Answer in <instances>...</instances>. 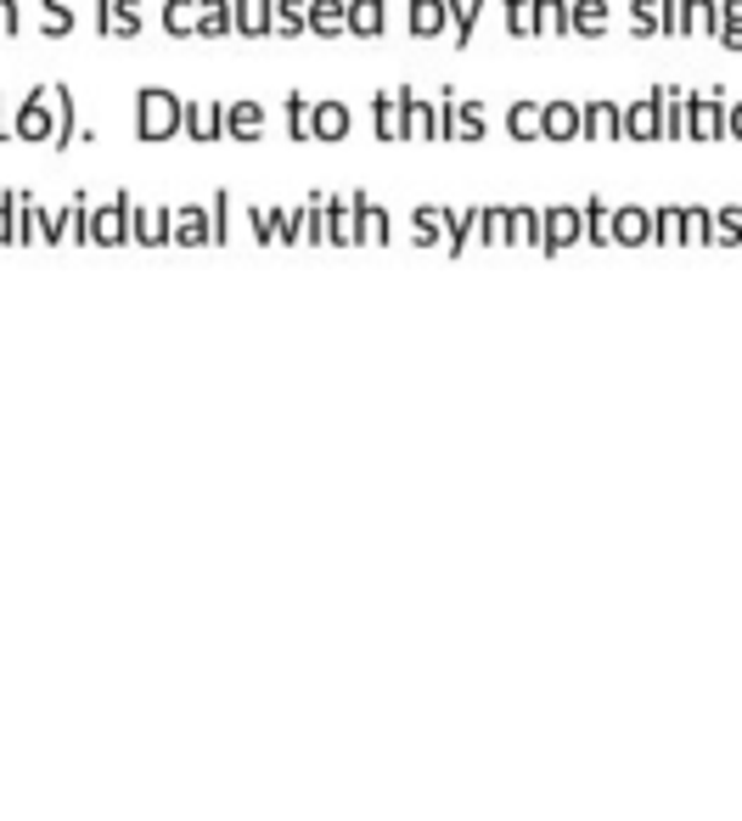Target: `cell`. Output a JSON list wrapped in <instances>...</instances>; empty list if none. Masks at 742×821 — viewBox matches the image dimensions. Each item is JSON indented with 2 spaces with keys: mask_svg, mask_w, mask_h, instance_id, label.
<instances>
[{
  "mask_svg": "<svg viewBox=\"0 0 742 821\" xmlns=\"http://www.w3.org/2000/svg\"><path fill=\"white\" fill-rule=\"evenodd\" d=\"M186 130V102L174 97V90H163V84H147V90H136V136L141 141H174Z\"/></svg>",
  "mask_w": 742,
  "mask_h": 821,
  "instance_id": "1",
  "label": "cell"
},
{
  "mask_svg": "<svg viewBox=\"0 0 742 821\" xmlns=\"http://www.w3.org/2000/svg\"><path fill=\"white\" fill-rule=\"evenodd\" d=\"M12 141H23V147H51V141H57V102H51V84H34L23 102H12Z\"/></svg>",
  "mask_w": 742,
  "mask_h": 821,
  "instance_id": "2",
  "label": "cell"
},
{
  "mask_svg": "<svg viewBox=\"0 0 742 821\" xmlns=\"http://www.w3.org/2000/svg\"><path fill=\"white\" fill-rule=\"evenodd\" d=\"M90 242L97 248H124L130 242V198H108L102 209H90Z\"/></svg>",
  "mask_w": 742,
  "mask_h": 821,
  "instance_id": "3",
  "label": "cell"
},
{
  "mask_svg": "<svg viewBox=\"0 0 742 821\" xmlns=\"http://www.w3.org/2000/svg\"><path fill=\"white\" fill-rule=\"evenodd\" d=\"M574 242H585V214H580L574 203L545 209V237H540V253H569Z\"/></svg>",
  "mask_w": 742,
  "mask_h": 821,
  "instance_id": "4",
  "label": "cell"
},
{
  "mask_svg": "<svg viewBox=\"0 0 742 821\" xmlns=\"http://www.w3.org/2000/svg\"><path fill=\"white\" fill-rule=\"evenodd\" d=\"M169 242H180V248H209V242H214V214H209L203 203L169 209Z\"/></svg>",
  "mask_w": 742,
  "mask_h": 821,
  "instance_id": "5",
  "label": "cell"
},
{
  "mask_svg": "<svg viewBox=\"0 0 742 821\" xmlns=\"http://www.w3.org/2000/svg\"><path fill=\"white\" fill-rule=\"evenodd\" d=\"M624 141H635V147L664 141V108H659L653 90H646L641 102H624Z\"/></svg>",
  "mask_w": 742,
  "mask_h": 821,
  "instance_id": "6",
  "label": "cell"
},
{
  "mask_svg": "<svg viewBox=\"0 0 742 821\" xmlns=\"http://www.w3.org/2000/svg\"><path fill=\"white\" fill-rule=\"evenodd\" d=\"M349 203H354V237H360V248L394 242V214L383 203H371L365 192H349Z\"/></svg>",
  "mask_w": 742,
  "mask_h": 821,
  "instance_id": "7",
  "label": "cell"
},
{
  "mask_svg": "<svg viewBox=\"0 0 742 821\" xmlns=\"http://www.w3.org/2000/svg\"><path fill=\"white\" fill-rule=\"evenodd\" d=\"M400 141H444V130H439V108L422 97L417 84H405V119H400Z\"/></svg>",
  "mask_w": 742,
  "mask_h": 821,
  "instance_id": "8",
  "label": "cell"
},
{
  "mask_svg": "<svg viewBox=\"0 0 742 821\" xmlns=\"http://www.w3.org/2000/svg\"><path fill=\"white\" fill-rule=\"evenodd\" d=\"M725 90H692V141H725Z\"/></svg>",
  "mask_w": 742,
  "mask_h": 821,
  "instance_id": "9",
  "label": "cell"
},
{
  "mask_svg": "<svg viewBox=\"0 0 742 821\" xmlns=\"http://www.w3.org/2000/svg\"><path fill=\"white\" fill-rule=\"evenodd\" d=\"M264 130H270L264 102H225V141H237V147H259Z\"/></svg>",
  "mask_w": 742,
  "mask_h": 821,
  "instance_id": "10",
  "label": "cell"
},
{
  "mask_svg": "<svg viewBox=\"0 0 742 821\" xmlns=\"http://www.w3.org/2000/svg\"><path fill=\"white\" fill-rule=\"evenodd\" d=\"M653 97L664 108V141H692V90L681 84H653Z\"/></svg>",
  "mask_w": 742,
  "mask_h": 821,
  "instance_id": "11",
  "label": "cell"
},
{
  "mask_svg": "<svg viewBox=\"0 0 742 821\" xmlns=\"http://www.w3.org/2000/svg\"><path fill=\"white\" fill-rule=\"evenodd\" d=\"M349 130H354V113H349V102H315V113H310V141L315 147H338V141H349Z\"/></svg>",
  "mask_w": 742,
  "mask_h": 821,
  "instance_id": "12",
  "label": "cell"
},
{
  "mask_svg": "<svg viewBox=\"0 0 742 821\" xmlns=\"http://www.w3.org/2000/svg\"><path fill=\"white\" fill-rule=\"evenodd\" d=\"M540 130H545V141H556V147L580 141V136H585V102H545Z\"/></svg>",
  "mask_w": 742,
  "mask_h": 821,
  "instance_id": "13",
  "label": "cell"
},
{
  "mask_svg": "<svg viewBox=\"0 0 742 821\" xmlns=\"http://www.w3.org/2000/svg\"><path fill=\"white\" fill-rule=\"evenodd\" d=\"M400 119H405V84L378 90V97H371V130H378V141H383V147H394V141H400Z\"/></svg>",
  "mask_w": 742,
  "mask_h": 821,
  "instance_id": "14",
  "label": "cell"
},
{
  "mask_svg": "<svg viewBox=\"0 0 742 821\" xmlns=\"http://www.w3.org/2000/svg\"><path fill=\"white\" fill-rule=\"evenodd\" d=\"M180 136H192L198 147L225 141V102H186V130Z\"/></svg>",
  "mask_w": 742,
  "mask_h": 821,
  "instance_id": "15",
  "label": "cell"
},
{
  "mask_svg": "<svg viewBox=\"0 0 742 821\" xmlns=\"http://www.w3.org/2000/svg\"><path fill=\"white\" fill-rule=\"evenodd\" d=\"M18 242H46L57 248V214L34 203V192H18Z\"/></svg>",
  "mask_w": 742,
  "mask_h": 821,
  "instance_id": "16",
  "label": "cell"
},
{
  "mask_svg": "<svg viewBox=\"0 0 742 821\" xmlns=\"http://www.w3.org/2000/svg\"><path fill=\"white\" fill-rule=\"evenodd\" d=\"M405 29H411L417 40L450 34V0H405Z\"/></svg>",
  "mask_w": 742,
  "mask_h": 821,
  "instance_id": "17",
  "label": "cell"
},
{
  "mask_svg": "<svg viewBox=\"0 0 742 821\" xmlns=\"http://www.w3.org/2000/svg\"><path fill=\"white\" fill-rule=\"evenodd\" d=\"M591 147H608V141H624V108L619 102H585V136Z\"/></svg>",
  "mask_w": 742,
  "mask_h": 821,
  "instance_id": "18",
  "label": "cell"
},
{
  "mask_svg": "<svg viewBox=\"0 0 742 821\" xmlns=\"http://www.w3.org/2000/svg\"><path fill=\"white\" fill-rule=\"evenodd\" d=\"M130 242L136 248H163L169 242V203L163 209H141L130 198Z\"/></svg>",
  "mask_w": 742,
  "mask_h": 821,
  "instance_id": "19",
  "label": "cell"
},
{
  "mask_svg": "<svg viewBox=\"0 0 742 821\" xmlns=\"http://www.w3.org/2000/svg\"><path fill=\"white\" fill-rule=\"evenodd\" d=\"M389 0H349V40H383Z\"/></svg>",
  "mask_w": 742,
  "mask_h": 821,
  "instance_id": "20",
  "label": "cell"
},
{
  "mask_svg": "<svg viewBox=\"0 0 742 821\" xmlns=\"http://www.w3.org/2000/svg\"><path fill=\"white\" fill-rule=\"evenodd\" d=\"M613 242H619V248H641V242H653V214L635 209V203H619V209H613Z\"/></svg>",
  "mask_w": 742,
  "mask_h": 821,
  "instance_id": "21",
  "label": "cell"
},
{
  "mask_svg": "<svg viewBox=\"0 0 742 821\" xmlns=\"http://www.w3.org/2000/svg\"><path fill=\"white\" fill-rule=\"evenodd\" d=\"M534 34L569 40L574 34V0H534Z\"/></svg>",
  "mask_w": 742,
  "mask_h": 821,
  "instance_id": "22",
  "label": "cell"
},
{
  "mask_svg": "<svg viewBox=\"0 0 742 821\" xmlns=\"http://www.w3.org/2000/svg\"><path fill=\"white\" fill-rule=\"evenodd\" d=\"M310 34V0H275L270 40H304Z\"/></svg>",
  "mask_w": 742,
  "mask_h": 821,
  "instance_id": "23",
  "label": "cell"
},
{
  "mask_svg": "<svg viewBox=\"0 0 742 821\" xmlns=\"http://www.w3.org/2000/svg\"><path fill=\"white\" fill-rule=\"evenodd\" d=\"M310 34L315 40H343L349 34V0H310Z\"/></svg>",
  "mask_w": 742,
  "mask_h": 821,
  "instance_id": "24",
  "label": "cell"
},
{
  "mask_svg": "<svg viewBox=\"0 0 742 821\" xmlns=\"http://www.w3.org/2000/svg\"><path fill=\"white\" fill-rule=\"evenodd\" d=\"M231 12H237V40H270L275 0H231Z\"/></svg>",
  "mask_w": 742,
  "mask_h": 821,
  "instance_id": "25",
  "label": "cell"
},
{
  "mask_svg": "<svg viewBox=\"0 0 742 821\" xmlns=\"http://www.w3.org/2000/svg\"><path fill=\"white\" fill-rule=\"evenodd\" d=\"M540 119H545V102H512V108H507V136H512L518 147H529V141H545Z\"/></svg>",
  "mask_w": 742,
  "mask_h": 821,
  "instance_id": "26",
  "label": "cell"
},
{
  "mask_svg": "<svg viewBox=\"0 0 742 821\" xmlns=\"http://www.w3.org/2000/svg\"><path fill=\"white\" fill-rule=\"evenodd\" d=\"M158 23L169 40H198V0H163Z\"/></svg>",
  "mask_w": 742,
  "mask_h": 821,
  "instance_id": "27",
  "label": "cell"
},
{
  "mask_svg": "<svg viewBox=\"0 0 742 821\" xmlns=\"http://www.w3.org/2000/svg\"><path fill=\"white\" fill-rule=\"evenodd\" d=\"M479 242V209H444V253H468Z\"/></svg>",
  "mask_w": 742,
  "mask_h": 821,
  "instance_id": "28",
  "label": "cell"
},
{
  "mask_svg": "<svg viewBox=\"0 0 742 821\" xmlns=\"http://www.w3.org/2000/svg\"><path fill=\"white\" fill-rule=\"evenodd\" d=\"M198 34H203V40H231V34H237L231 0H198Z\"/></svg>",
  "mask_w": 742,
  "mask_h": 821,
  "instance_id": "29",
  "label": "cell"
},
{
  "mask_svg": "<svg viewBox=\"0 0 742 821\" xmlns=\"http://www.w3.org/2000/svg\"><path fill=\"white\" fill-rule=\"evenodd\" d=\"M479 18H484V0H450V46H455V51L473 46Z\"/></svg>",
  "mask_w": 742,
  "mask_h": 821,
  "instance_id": "30",
  "label": "cell"
},
{
  "mask_svg": "<svg viewBox=\"0 0 742 821\" xmlns=\"http://www.w3.org/2000/svg\"><path fill=\"white\" fill-rule=\"evenodd\" d=\"M613 29V7L608 0H574V34L580 40H602Z\"/></svg>",
  "mask_w": 742,
  "mask_h": 821,
  "instance_id": "31",
  "label": "cell"
},
{
  "mask_svg": "<svg viewBox=\"0 0 742 821\" xmlns=\"http://www.w3.org/2000/svg\"><path fill=\"white\" fill-rule=\"evenodd\" d=\"M540 237H545V209H512L507 248H534L540 253Z\"/></svg>",
  "mask_w": 742,
  "mask_h": 821,
  "instance_id": "32",
  "label": "cell"
},
{
  "mask_svg": "<svg viewBox=\"0 0 742 821\" xmlns=\"http://www.w3.org/2000/svg\"><path fill=\"white\" fill-rule=\"evenodd\" d=\"M681 34H720V0H681Z\"/></svg>",
  "mask_w": 742,
  "mask_h": 821,
  "instance_id": "33",
  "label": "cell"
},
{
  "mask_svg": "<svg viewBox=\"0 0 742 821\" xmlns=\"http://www.w3.org/2000/svg\"><path fill=\"white\" fill-rule=\"evenodd\" d=\"M327 242L360 248V237H354V203L349 198H327Z\"/></svg>",
  "mask_w": 742,
  "mask_h": 821,
  "instance_id": "34",
  "label": "cell"
},
{
  "mask_svg": "<svg viewBox=\"0 0 742 821\" xmlns=\"http://www.w3.org/2000/svg\"><path fill=\"white\" fill-rule=\"evenodd\" d=\"M51 102H57V141L51 147H73L79 141V108H73V90L51 84Z\"/></svg>",
  "mask_w": 742,
  "mask_h": 821,
  "instance_id": "35",
  "label": "cell"
},
{
  "mask_svg": "<svg viewBox=\"0 0 742 821\" xmlns=\"http://www.w3.org/2000/svg\"><path fill=\"white\" fill-rule=\"evenodd\" d=\"M630 34L635 40H659L664 34V0H630Z\"/></svg>",
  "mask_w": 742,
  "mask_h": 821,
  "instance_id": "36",
  "label": "cell"
},
{
  "mask_svg": "<svg viewBox=\"0 0 742 821\" xmlns=\"http://www.w3.org/2000/svg\"><path fill=\"white\" fill-rule=\"evenodd\" d=\"M580 214H585V242L608 248V242H613V209H608V198H585Z\"/></svg>",
  "mask_w": 742,
  "mask_h": 821,
  "instance_id": "37",
  "label": "cell"
},
{
  "mask_svg": "<svg viewBox=\"0 0 742 821\" xmlns=\"http://www.w3.org/2000/svg\"><path fill=\"white\" fill-rule=\"evenodd\" d=\"M653 242H664V248L686 242V209H675V203L653 209Z\"/></svg>",
  "mask_w": 742,
  "mask_h": 821,
  "instance_id": "38",
  "label": "cell"
},
{
  "mask_svg": "<svg viewBox=\"0 0 742 821\" xmlns=\"http://www.w3.org/2000/svg\"><path fill=\"white\" fill-rule=\"evenodd\" d=\"M411 231H417L422 248H439V242H444V209H433V203L411 209Z\"/></svg>",
  "mask_w": 742,
  "mask_h": 821,
  "instance_id": "39",
  "label": "cell"
},
{
  "mask_svg": "<svg viewBox=\"0 0 742 821\" xmlns=\"http://www.w3.org/2000/svg\"><path fill=\"white\" fill-rule=\"evenodd\" d=\"M507 226H512V209H501V203L479 209V242H490V248H507Z\"/></svg>",
  "mask_w": 742,
  "mask_h": 821,
  "instance_id": "40",
  "label": "cell"
},
{
  "mask_svg": "<svg viewBox=\"0 0 742 821\" xmlns=\"http://www.w3.org/2000/svg\"><path fill=\"white\" fill-rule=\"evenodd\" d=\"M282 108H288V136L304 147V141H310V113H315V102H304V90H293Z\"/></svg>",
  "mask_w": 742,
  "mask_h": 821,
  "instance_id": "41",
  "label": "cell"
},
{
  "mask_svg": "<svg viewBox=\"0 0 742 821\" xmlns=\"http://www.w3.org/2000/svg\"><path fill=\"white\" fill-rule=\"evenodd\" d=\"M507 34L529 40L534 34V0H507Z\"/></svg>",
  "mask_w": 742,
  "mask_h": 821,
  "instance_id": "42",
  "label": "cell"
},
{
  "mask_svg": "<svg viewBox=\"0 0 742 821\" xmlns=\"http://www.w3.org/2000/svg\"><path fill=\"white\" fill-rule=\"evenodd\" d=\"M686 242H692V248H709V242H714V214L698 209V203L686 209Z\"/></svg>",
  "mask_w": 742,
  "mask_h": 821,
  "instance_id": "43",
  "label": "cell"
},
{
  "mask_svg": "<svg viewBox=\"0 0 742 821\" xmlns=\"http://www.w3.org/2000/svg\"><path fill=\"white\" fill-rule=\"evenodd\" d=\"M714 242L720 248H736L742 242V209H720L714 214Z\"/></svg>",
  "mask_w": 742,
  "mask_h": 821,
  "instance_id": "44",
  "label": "cell"
},
{
  "mask_svg": "<svg viewBox=\"0 0 742 821\" xmlns=\"http://www.w3.org/2000/svg\"><path fill=\"white\" fill-rule=\"evenodd\" d=\"M214 242H231L237 237V220H231V192H214Z\"/></svg>",
  "mask_w": 742,
  "mask_h": 821,
  "instance_id": "45",
  "label": "cell"
},
{
  "mask_svg": "<svg viewBox=\"0 0 742 821\" xmlns=\"http://www.w3.org/2000/svg\"><path fill=\"white\" fill-rule=\"evenodd\" d=\"M18 242V192H0V248Z\"/></svg>",
  "mask_w": 742,
  "mask_h": 821,
  "instance_id": "46",
  "label": "cell"
},
{
  "mask_svg": "<svg viewBox=\"0 0 742 821\" xmlns=\"http://www.w3.org/2000/svg\"><path fill=\"white\" fill-rule=\"evenodd\" d=\"M23 34V7L18 0H0V40H18Z\"/></svg>",
  "mask_w": 742,
  "mask_h": 821,
  "instance_id": "47",
  "label": "cell"
},
{
  "mask_svg": "<svg viewBox=\"0 0 742 821\" xmlns=\"http://www.w3.org/2000/svg\"><path fill=\"white\" fill-rule=\"evenodd\" d=\"M664 40H686L681 34V0H664Z\"/></svg>",
  "mask_w": 742,
  "mask_h": 821,
  "instance_id": "48",
  "label": "cell"
},
{
  "mask_svg": "<svg viewBox=\"0 0 742 821\" xmlns=\"http://www.w3.org/2000/svg\"><path fill=\"white\" fill-rule=\"evenodd\" d=\"M725 51H742V23H720V34H714Z\"/></svg>",
  "mask_w": 742,
  "mask_h": 821,
  "instance_id": "49",
  "label": "cell"
},
{
  "mask_svg": "<svg viewBox=\"0 0 742 821\" xmlns=\"http://www.w3.org/2000/svg\"><path fill=\"white\" fill-rule=\"evenodd\" d=\"M725 136H731V141H742V102H731V108H725Z\"/></svg>",
  "mask_w": 742,
  "mask_h": 821,
  "instance_id": "50",
  "label": "cell"
},
{
  "mask_svg": "<svg viewBox=\"0 0 742 821\" xmlns=\"http://www.w3.org/2000/svg\"><path fill=\"white\" fill-rule=\"evenodd\" d=\"M720 23H742V0H720Z\"/></svg>",
  "mask_w": 742,
  "mask_h": 821,
  "instance_id": "51",
  "label": "cell"
},
{
  "mask_svg": "<svg viewBox=\"0 0 742 821\" xmlns=\"http://www.w3.org/2000/svg\"><path fill=\"white\" fill-rule=\"evenodd\" d=\"M40 12H79V0H40Z\"/></svg>",
  "mask_w": 742,
  "mask_h": 821,
  "instance_id": "52",
  "label": "cell"
},
{
  "mask_svg": "<svg viewBox=\"0 0 742 821\" xmlns=\"http://www.w3.org/2000/svg\"><path fill=\"white\" fill-rule=\"evenodd\" d=\"M12 136V113H7V97H0V141Z\"/></svg>",
  "mask_w": 742,
  "mask_h": 821,
  "instance_id": "53",
  "label": "cell"
}]
</instances>
